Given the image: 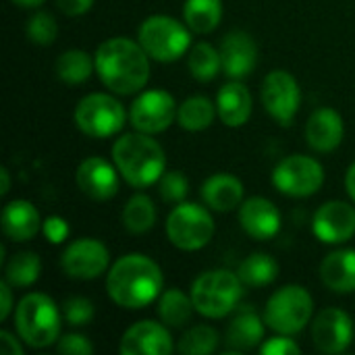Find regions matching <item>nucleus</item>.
<instances>
[{"label":"nucleus","mask_w":355,"mask_h":355,"mask_svg":"<svg viewBox=\"0 0 355 355\" xmlns=\"http://www.w3.org/2000/svg\"><path fill=\"white\" fill-rule=\"evenodd\" d=\"M191 300L196 312L206 318H225L239 308L243 297V281L231 270H208L191 285Z\"/></svg>","instance_id":"5"},{"label":"nucleus","mask_w":355,"mask_h":355,"mask_svg":"<svg viewBox=\"0 0 355 355\" xmlns=\"http://www.w3.org/2000/svg\"><path fill=\"white\" fill-rule=\"evenodd\" d=\"M119 349L123 355H171L175 345L164 322L141 320L125 331Z\"/></svg>","instance_id":"17"},{"label":"nucleus","mask_w":355,"mask_h":355,"mask_svg":"<svg viewBox=\"0 0 355 355\" xmlns=\"http://www.w3.org/2000/svg\"><path fill=\"white\" fill-rule=\"evenodd\" d=\"M42 229L35 206L27 200H12L2 208V231L12 241H29Z\"/></svg>","instance_id":"23"},{"label":"nucleus","mask_w":355,"mask_h":355,"mask_svg":"<svg viewBox=\"0 0 355 355\" xmlns=\"http://www.w3.org/2000/svg\"><path fill=\"white\" fill-rule=\"evenodd\" d=\"M191 29L168 15L148 17L137 31V42L158 62L179 60L191 46Z\"/></svg>","instance_id":"6"},{"label":"nucleus","mask_w":355,"mask_h":355,"mask_svg":"<svg viewBox=\"0 0 355 355\" xmlns=\"http://www.w3.org/2000/svg\"><path fill=\"white\" fill-rule=\"evenodd\" d=\"M345 125L337 110L333 108H318L310 114L306 123V139L308 146L320 154H329L337 150L343 141Z\"/></svg>","instance_id":"20"},{"label":"nucleus","mask_w":355,"mask_h":355,"mask_svg":"<svg viewBox=\"0 0 355 355\" xmlns=\"http://www.w3.org/2000/svg\"><path fill=\"white\" fill-rule=\"evenodd\" d=\"M239 223L250 237L266 241L281 231V212L270 200L256 196L239 206Z\"/></svg>","instance_id":"19"},{"label":"nucleus","mask_w":355,"mask_h":355,"mask_svg":"<svg viewBox=\"0 0 355 355\" xmlns=\"http://www.w3.org/2000/svg\"><path fill=\"white\" fill-rule=\"evenodd\" d=\"M166 237L168 241L183 252H198L210 243L214 237L212 214L193 202L177 204L166 218Z\"/></svg>","instance_id":"8"},{"label":"nucleus","mask_w":355,"mask_h":355,"mask_svg":"<svg viewBox=\"0 0 355 355\" xmlns=\"http://www.w3.org/2000/svg\"><path fill=\"white\" fill-rule=\"evenodd\" d=\"M216 112L227 127H243L252 116L250 89L239 79H231L229 83H225L216 96Z\"/></svg>","instance_id":"22"},{"label":"nucleus","mask_w":355,"mask_h":355,"mask_svg":"<svg viewBox=\"0 0 355 355\" xmlns=\"http://www.w3.org/2000/svg\"><path fill=\"white\" fill-rule=\"evenodd\" d=\"M62 316L67 320L69 327H85L94 320L96 316V310H94V304L87 300V297H69L64 304H62Z\"/></svg>","instance_id":"37"},{"label":"nucleus","mask_w":355,"mask_h":355,"mask_svg":"<svg viewBox=\"0 0 355 355\" xmlns=\"http://www.w3.org/2000/svg\"><path fill=\"white\" fill-rule=\"evenodd\" d=\"M42 233L50 243L58 245L69 237V223L62 216H48L42 223Z\"/></svg>","instance_id":"40"},{"label":"nucleus","mask_w":355,"mask_h":355,"mask_svg":"<svg viewBox=\"0 0 355 355\" xmlns=\"http://www.w3.org/2000/svg\"><path fill=\"white\" fill-rule=\"evenodd\" d=\"M25 31H27L29 42L37 44V46H50V44H54V40L58 35V25L50 12L37 10L29 17Z\"/></svg>","instance_id":"35"},{"label":"nucleus","mask_w":355,"mask_h":355,"mask_svg":"<svg viewBox=\"0 0 355 355\" xmlns=\"http://www.w3.org/2000/svg\"><path fill=\"white\" fill-rule=\"evenodd\" d=\"M112 162L131 187L144 189L164 175L166 154L152 135L137 131L125 133L112 144Z\"/></svg>","instance_id":"3"},{"label":"nucleus","mask_w":355,"mask_h":355,"mask_svg":"<svg viewBox=\"0 0 355 355\" xmlns=\"http://www.w3.org/2000/svg\"><path fill=\"white\" fill-rule=\"evenodd\" d=\"M196 306L191 295H185L181 289H166L158 297V316L160 322L173 329H181L191 320Z\"/></svg>","instance_id":"26"},{"label":"nucleus","mask_w":355,"mask_h":355,"mask_svg":"<svg viewBox=\"0 0 355 355\" xmlns=\"http://www.w3.org/2000/svg\"><path fill=\"white\" fill-rule=\"evenodd\" d=\"M119 168L100 156L85 158L75 173L77 187L96 202H108L119 193Z\"/></svg>","instance_id":"16"},{"label":"nucleus","mask_w":355,"mask_h":355,"mask_svg":"<svg viewBox=\"0 0 355 355\" xmlns=\"http://www.w3.org/2000/svg\"><path fill=\"white\" fill-rule=\"evenodd\" d=\"M56 349L58 354L62 355H92L94 354V345L89 343L87 337L83 335H77V333H71V335H64L58 339L56 343Z\"/></svg>","instance_id":"38"},{"label":"nucleus","mask_w":355,"mask_h":355,"mask_svg":"<svg viewBox=\"0 0 355 355\" xmlns=\"http://www.w3.org/2000/svg\"><path fill=\"white\" fill-rule=\"evenodd\" d=\"M0 179H2L0 196H6L10 191V173H8V168H0Z\"/></svg>","instance_id":"45"},{"label":"nucleus","mask_w":355,"mask_h":355,"mask_svg":"<svg viewBox=\"0 0 355 355\" xmlns=\"http://www.w3.org/2000/svg\"><path fill=\"white\" fill-rule=\"evenodd\" d=\"M92 4H94V0H56V6L69 17L85 15L92 8Z\"/></svg>","instance_id":"41"},{"label":"nucleus","mask_w":355,"mask_h":355,"mask_svg":"<svg viewBox=\"0 0 355 355\" xmlns=\"http://www.w3.org/2000/svg\"><path fill=\"white\" fill-rule=\"evenodd\" d=\"M177 110L179 106L168 92L148 89V92H141L133 100L129 119L135 131L156 135V133L166 131L177 121Z\"/></svg>","instance_id":"11"},{"label":"nucleus","mask_w":355,"mask_h":355,"mask_svg":"<svg viewBox=\"0 0 355 355\" xmlns=\"http://www.w3.org/2000/svg\"><path fill=\"white\" fill-rule=\"evenodd\" d=\"M94 60L100 81L114 94H137L150 79V56L144 46L131 37L119 35L104 40Z\"/></svg>","instance_id":"1"},{"label":"nucleus","mask_w":355,"mask_h":355,"mask_svg":"<svg viewBox=\"0 0 355 355\" xmlns=\"http://www.w3.org/2000/svg\"><path fill=\"white\" fill-rule=\"evenodd\" d=\"M345 189H347L349 198L355 202V162L347 168V175H345Z\"/></svg>","instance_id":"44"},{"label":"nucleus","mask_w":355,"mask_h":355,"mask_svg":"<svg viewBox=\"0 0 355 355\" xmlns=\"http://www.w3.org/2000/svg\"><path fill=\"white\" fill-rule=\"evenodd\" d=\"M54 71L60 81L69 85H79L87 81L96 71V60L85 50H67L56 58Z\"/></svg>","instance_id":"29"},{"label":"nucleus","mask_w":355,"mask_h":355,"mask_svg":"<svg viewBox=\"0 0 355 355\" xmlns=\"http://www.w3.org/2000/svg\"><path fill=\"white\" fill-rule=\"evenodd\" d=\"M260 354L262 355H300L302 349L300 345L289 337V335H277L270 337L268 341H262L260 345Z\"/></svg>","instance_id":"39"},{"label":"nucleus","mask_w":355,"mask_h":355,"mask_svg":"<svg viewBox=\"0 0 355 355\" xmlns=\"http://www.w3.org/2000/svg\"><path fill=\"white\" fill-rule=\"evenodd\" d=\"M187 67H189V73L196 81H202V83H208L212 81L218 71L223 69V62H220V52L208 44V42H200L191 48L189 52V60H187Z\"/></svg>","instance_id":"32"},{"label":"nucleus","mask_w":355,"mask_h":355,"mask_svg":"<svg viewBox=\"0 0 355 355\" xmlns=\"http://www.w3.org/2000/svg\"><path fill=\"white\" fill-rule=\"evenodd\" d=\"M0 297H2V304H0V320H6L12 312V285L4 279L0 283Z\"/></svg>","instance_id":"43"},{"label":"nucleus","mask_w":355,"mask_h":355,"mask_svg":"<svg viewBox=\"0 0 355 355\" xmlns=\"http://www.w3.org/2000/svg\"><path fill=\"white\" fill-rule=\"evenodd\" d=\"M0 354L23 355V345L17 341V337L8 331H0Z\"/></svg>","instance_id":"42"},{"label":"nucleus","mask_w":355,"mask_h":355,"mask_svg":"<svg viewBox=\"0 0 355 355\" xmlns=\"http://www.w3.org/2000/svg\"><path fill=\"white\" fill-rule=\"evenodd\" d=\"M312 314L314 302L310 291L302 285H285L270 295L264 310V320L275 333L293 337L302 333L308 322H312Z\"/></svg>","instance_id":"7"},{"label":"nucleus","mask_w":355,"mask_h":355,"mask_svg":"<svg viewBox=\"0 0 355 355\" xmlns=\"http://www.w3.org/2000/svg\"><path fill=\"white\" fill-rule=\"evenodd\" d=\"M324 183L322 164L304 154L283 158L272 171V185L289 198H308L320 191Z\"/></svg>","instance_id":"10"},{"label":"nucleus","mask_w":355,"mask_h":355,"mask_svg":"<svg viewBox=\"0 0 355 355\" xmlns=\"http://www.w3.org/2000/svg\"><path fill=\"white\" fill-rule=\"evenodd\" d=\"M108 264H110L108 248L94 237H81L71 241L60 256V266L64 275L77 281L98 279L108 270Z\"/></svg>","instance_id":"13"},{"label":"nucleus","mask_w":355,"mask_h":355,"mask_svg":"<svg viewBox=\"0 0 355 355\" xmlns=\"http://www.w3.org/2000/svg\"><path fill=\"white\" fill-rule=\"evenodd\" d=\"M62 318L58 306L46 293H27L15 308L17 335L33 349L50 347L60 339Z\"/></svg>","instance_id":"4"},{"label":"nucleus","mask_w":355,"mask_h":355,"mask_svg":"<svg viewBox=\"0 0 355 355\" xmlns=\"http://www.w3.org/2000/svg\"><path fill=\"white\" fill-rule=\"evenodd\" d=\"M312 231L322 243H345L355 235V208L347 202L335 200L322 204L312 220Z\"/></svg>","instance_id":"15"},{"label":"nucleus","mask_w":355,"mask_h":355,"mask_svg":"<svg viewBox=\"0 0 355 355\" xmlns=\"http://www.w3.org/2000/svg\"><path fill=\"white\" fill-rule=\"evenodd\" d=\"M216 106L212 100H208L206 96H191L187 98L179 110H177V123L185 129V131H204L212 125L214 116H216Z\"/></svg>","instance_id":"28"},{"label":"nucleus","mask_w":355,"mask_h":355,"mask_svg":"<svg viewBox=\"0 0 355 355\" xmlns=\"http://www.w3.org/2000/svg\"><path fill=\"white\" fill-rule=\"evenodd\" d=\"M264 322L266 320L260 318L252 306H239L227 327V347L233 349V354L260 347L264 341Z\"/></svg>","instance_id":"21"},{"label":"nucleus","mask_w":355,"mask_h":355,"mask_svg":"<svg viewBox=\"0 0 355 355\" xmlns=\"http://www.w3.org/2000/svg\"><path fill=\"white\" fill-rule=\"evenodd\" d=\"M322 283L335 293L355 291V250H337L320 264Z\"/></svg>","instance_id":"25"},{"label":"nucleus","mask_w":355,"mask_h":355,"mask_svg":"<svg viewBox=\"0 0 355 355\" xmlns=\"http://www.w3.org/2000/svg\"><path fill=\"white\" fill-rule=\"evenodd\" d=\"M125 108L110 94H89L77 102L75 125L87 137L104 139L116 135L125 125Z\"/></svg>","instance_id":"9"},{"label":"nucleus","mask_w":355,"mask_h":355,"mask_svg":"<svg viewBox=\"0 0 355 355\" xmlns=\"http://www.w3.org/2000/svg\"><path fill=\"white\" fill-rule=\"evenodd\" d=\"M218 331L208 324L191 327L177 343V352L185 355H210L218 347Z\"/></svg>","instance_id":"34"},{"label":"nucleus","mask_w":355,"mask_h":355,"mask_svg":"<svg viewBox=\"0 0 355 355\" xmlns=\"http://www.w3.org/2000/svg\"><path fill=\"white\" fill-rule=\"evenodd\" d=\"M239 279L243 281V285L250 287H266L270 283L277 281L279 277V264L272 256L264 254V252H256L252 256H248L237 270Z\"/></svg>","instance_id":"30"},{"label":"nucleus","mask_w":355,"mask_h":355,"mask_svg":"<svg viewBox=\"0 0 355 355\" xmlns=\"http://www.w3.org/2000/svg\"><path fill=\"white\" fill-rule=\"evenodd\" d=\"M262 104L279 125L289 127L295 121L302 104V89L297 79L289 71H270L262 83Z\"/></svg>","instance_id":"12"},{"label":"nucleus","mask_w":355,"mask_h":355,"mask_svg":"<svg viewBox=\"0 0 355 355\" xmlns=\"http://www.w3.org/2000/svg\"><path fill=\"white\" fill-rule=\"evenodd\" d=\"M220 62L229 79H245L258 62V46L245 31H231L220 42Z\"/></svg>","instance_id":"18"},{"label":"nucleus","mask_w":355,"mask_h":355,"mask_svg":"<svg viewBox=\"0 0 355 355\" xmlns=\"http://www.w3.org/2000/svg\"><path fill=\"white\" fill-rule=\"evenodd\" d=\"M158 193L168 204H181L189 193V181L181 171H164L158 181Z\"/></svg>","instance_id":"36"},{"label":"nucleus","mask_w":355,"mask_h":355,"mask_svg":"<svg viewBox=\"0 0 355 355\" xmlns=\"http://www.w3.org/2000/svg\"><path fill=\"white\" fill-rule=\"evenodd\" d=\"M40 272H42V260L37 254L33 252H21V254H15L6 268H4V279L17 289V287H31L37 279H40Z\"/></svg>","instance_id":"33"},{"label":"nucleus","mask_w":355,"mask_h":355,"mask_svg":"<svg viewBox=\"0 0 355 355\" xmlns=\"http://www.w3.org/2000/svg\"><path fill=\"white\" fill-rule=\"evenodd\" d=\"M185 25L196 33H210L223 19V0H185Z\"/></svg>","instance_id":"27"},{"label":"nucleus","mask_w":355,"mask_h":355,"mask_svg":"<svg viewBox=\"0 0 355 355\" xmlns=\"http://www.w3.org/2000/svg\"><path fill=\"white\" fill-rule=\"evenodd\" d=\"M164 277L160 266L144 254L119 258L106 277L108 297L125 310H141L162 293Z\"/></svg>","instance_id":"2"},{"label":"nucleus","mask_w":355,"mask_h":355,"mask_svg":"<svg viewBox=\"0 0 355 355\" xmlns=\"http://www.w3.org/2000/svg\"><path fill=\"white\" fill-rule=\"evenodd\" d=\"M10 2H15L21 8H35V6H42L46 0H10Z\"/></svg>","instance_id":"46"},{"label":"nucleus","mask_w":355,"mask_h":355,"mask_svg":"<svg viewBox=\"0 0 355 355\" xmlns=\"http://www.w3.org/2000/svg\"><path fill=\"white\" fill-rule=\"evenodd\" d=\"M156 223V206L146 193H135L123 208V225L133 235L148 233Z\"/></svg>","instance_id":"31"},{"label":"nucleus","mask_w":355,"mask_h":355,"mask_svg":"<svg viewBox=\"0 0 355 355\" xmlns=\"http://www.w3.org/2000/svg\"><path fill=\"white\" fill-rule=\"evenodd\" d=\"M354 341V320L339 308H324L312 320V343L329 355L343 354Z\"/></svg>","instance_id":"14"},{"label":"nucleus","mask_w":355,"mask_h":355,"mask_svg":"<svg viewBox=\"0 0 355 355\" xmlns=\"http://www.w3.org/2000/svg\"><path fill=\"white\" fill-rule=\"evenodd\" d=\"M202 200L216 212H231L243 204V183L229 173H216L204 181Z\"/></svg>","instance_id":"24"}]
</instances>
